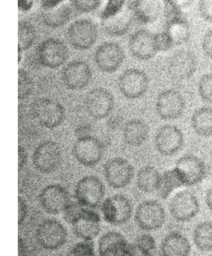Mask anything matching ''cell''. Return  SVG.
Instances as JSON below:
<instances>
[{"label":"cell","instance_id":"obj_11","mask_svg":"<svg viewBox=\"0 0 212 256\" xmlns=\"http://www.w3.org/2000/svg\"><path fill=\"white\" fill-rule=\"evenodd\" d=\"M169 209L172 216L180 221H188L200 211L199 202L196 195L188 190L178 192L170 201Z\"/></svg>","mask_w":212,"mask_h":256},{"label":"cell","instance_id":"obj_4","mask_svg":"<svg viewBox=\"0 0 212 256\" xmlns=\"http://www.w3.org/2000/svg\"><path fill=\"white\" fill-rule=\"evenodd\" d=\"M104 146L98 138L88 135L77 138L72 147V154L76 160L86 167L96 166L104 154Z\"/></svg>","mask_w":212,"mask_h":256},{"label":"cell","instance_id":"obj_21","mask_svg":"<svg viewBox=\"0 0 212 256\" xmlns=\"http://www.w3.org/2000/svg\"><path fill=\"white\" fill-rule=\"evenodd\" d=\"M136 217L139 222H148L150 228H156L162 224L165 213L158 202L148 200L139 204L136 211Z\"/></svg>","mask_w":212,"mask_h":256},{"label":"cell","instance_id":"obj_40","mask_svg":"<svg viewBox=\"0 0 212 256\" xmlns=\"http://www.w3.org/2000/svg\"><path fill=\"white\" fill-rule=\"evenodd\" d=\"M202 48L205 56L212 60V28L208 30L204 36Z\"/></svg>","mask_w":212,"mask_h":256},{"label":"cell","instance_id":"obj_45","mask_svg":"<svg viewBox=\"0 0 212 256\" xmlns=\"http://www.w3.org/2000/svg\"><path fill=\"white\" fill-rule=\"evenodd\" d=\"M205 200L208 207L212 211V186L206 192Z\"/></svg>","mask_w":212,"mask_h":256},{"label":"cell","instance_id":"obj_20","mask_svg":"<svg viewBox=\"0 0 212 256\" xmlns=\"http://www.w3.org/2000/svg\"><path fill=\"white\" fill-rule=\"evenodd\" d=\"M134 18L129 2H126L123 8L114 14L102 19L103 30L112 36H120L129 30Z\"/></svg>","mask_w":212,"mask_h":256},{"label":"cell","instance_id":"obj_37","mask_svg":"<svg viewBox=\"0 0 212 256\" xmlns=\"http://www.w3.org/2000/svg\"><path fill=\"white\" fill-rule=\"evenodd\" d=\"M72 5L78 12H89L97 8L100 4V0H72Z\"/></svg>","mask_w":212,"mask_h":256},{"label":"cell","instance_id":"obj_6","mask_svg":"<svg viewBox=\"0 0 212 256\" xmlns=\"http://www.w3.org/2000/svg\"><path fill=\"white\" fill-rule=\"evenodd\" d=\"M104 174L108 184L114 188L128 186L133 179L134 170L127 160L116 157L108 160L103 166Z\"/></svg>","mask_w":212,"mask_h":256},{"label":"cell","instance_id":"obj_43","mask_svg":"<svg viewBox=\"0 0 212 256\" xmlns=\"http://www.w3.org/2000/svg\"><path fill=\"white\" fill-rule=\"evenodd\" d=\"M18 220H22L26 214L27 206L24 200L21 196L18 198Z\"/></svg>","mask_w":212,"mask_h":256},{"label":"cell","instance_id":"obj_28","mask_svg":"<svg viewBox=\"0 0 212 256\" xmlns=\"http://www.w3.org/2000/svg\"><path fill=\"white\" fill-rule=\"evenodd\" d=\"M165 30L170 36L174 46L187 42L190 36V27L184 16L165 22Z\"/></svg>","mask_w":212,"mask_h":256},{"label":"cell","instance_id":"obj_24","mask_svg":"<svg viewBox=\"0 0 212 256\" xmlns=\"http://www.w3.org/2000/svg\"><path fill=\"white\" fill-rule=\"evenodd\" d=\"M148 130V126L144 122L138 118L132 119L126 122L123 127V138L128 144L138 146L147 139Z\"/></svg>","mask_w":212,"mask_h":256},{"label":"cell","instance_id":"obj_19","mask_svg":"<svg viewBox=\"0 0 212 256\" xmlns=\"http://www.w3.org/2000/svg\"><path fill=\"white\" fill-rule=\"evenodd\" d=\"M102 210L107 220L110 222H120L129 218L132 208L128 198L124 194H118L104 200Z\"/></svg>","mask_w":212,"mask_h":256},{"label":"cell","instance_id":"obj_46","mask_svg":"<svg viewBox=\"0 0 212 256\" xmlns=\"http://www.w3.org/2000/svg\"><path fill=\"white\" fill-rule=\"evenodd\" d=\"M110 126L113 128L118 126L121 122L120 118L118 116L112 118L109 120Z\"/></svg>","mask_w":212,"mask_h":256},{"label":"cell","instance_id":"obj_32","mask_svg":"<svg viewBox=\"0 0 212 256\" xmlns=\"http://www.w3.org/2000/svg\"><path fill=\"white\" fill-rule=\"evenodd\" d=\"M128 248L118 236H107L100 244L101 252L104 256H126Z\"/></svg>","mask_w":212,"mask_h":256},{"label":"cell","instance_id":"obj_18","mask_svg":"<svg viewBox=\"0 0 212 256\" xmlns=\"http://www.w3.org/2000/svg\"><path fill=\"white\" fill-rule=\"evenodd\" d=\"M128 46L134 56L142 60L152 58L158 52L154 34L145 29L138 30L131 35Z\"/></svg>","mask_w":212,"mask_h":256},{"label":"cell","instance_id":"obj_25","mask_svg":"<svg viewBox=\"0 0 212 256\" xmlns=\"http://www.w3.org/2000/svg\"><path fill=\"white\" fill-rule=\"evenodd\" d=\"M191 125L199 136H212V107L202 106L196 109L191 117Z\"/></svg>","mask_w":212,"mask_h":256},{"label":"cell","instance_id":"obj_30","mask_svg":"<svg viewBox=\"0 0 212 256\" xmlns=\"http://www.w3.org/2000/svg\"><path fill=\"white\" fill-rule=\"evenodd\" d=\"M161 174L154 166H147L142 168L138 172L136 183L139 190L146 193L157 191Z\"/></svg>","mask_w":212,"mask_h":256},{"label":"cell","instance_id":"obj_14","mask_svg":"<svg viewBox=\"0 0 212 256\" xmlns=\"http://www.w3.org/2000/svg\"><path fill=\"white\" fill-rule=\"evenodd\" d=\"M197 67L195 54L187 50L176 52L170 58L168 66L170 76L174 80L182 81L192 77Z\"/></svg>","mask_w":212,"mask_h":256},{"label":"cell","instance_id":"obj_16","mask_svg":"<svg viewBox=\"0 0 212 256\" xmlns=\"http://www.w3.org/2000/svg\"><path fill=\"white\" fill-rule=\"evenodd\" d=\"M92 71L88 64L82 60H74L62 69L61 78L64 86L71 90H80L89 84Z\"/></svg>","mask_w":212,"mask_h":256},{"label":"cell","instance_id":"obj_13","mask_svg":"<svg viewBox=\"0 0 212 256\" xmlns=\"http://www.w3.org/2000/svg\"><path fill=\"white\" fill-rule=\"evenodd\" d=\"M38 198L44 209L52 214L64 211L71 202L68 190L58 184L44 186L41 190Z\"/></svg>","mask_w":212,"mask_h":256},{"label":"cell","instance_id":"obj_41","mask_svg":"<svg viewBox=\"0 0 212 256\" xmlns=\"http://www.w3.org/2000/svg\"><path fill=\"white\" fill-rule=\"evenodd\" d=\"M28 160L27 150L22 146H18V170L20 172L26 166Z\"/></svg>","mask_w":212,"mask_h":256},{"label":"cell","instance_id":"obj_23","mask_svg":"<svg viewBox=\"0 0 212 256\" xmlns=\"http://www.w3.org/2000/svg\"><path fill=\"white\" fill-rule=\"evenodd\" d=\"M71 5V2L60 0L56 4L43 8L42 18L44 23L51 28L63 26L70 18Z\"/></svg>","mask_w":212,"mask_h":256},{"label":"cell","instance_id":"obj_49","mask_svg":"<svg viewBox=\"0 0 212 256\" xmlns=\"http://www.w3.org/2000/svg\"></svg>","mask_w":212,"mask_h":256},{"label":"cell","instance_id":"obj_36","mask_svg":"<svg viewBox=\"0 0 212 256\" xmlns=\"http://www.w3.org/2000/svg\"><path fill=\"white\" fill-rule=\"evenodd\" d=\"M154 38L158 52L168 50L174 46L170 36L164 30L154 34Z\"/></svg>","mask_w":212,"mask_h":256},{"label":"cell","instance_id":"obj_33","mask_svg":"<svg viewBox=\"0 0 212 256\" xmlns=\"http://www.w3.org/2000/svg\"><path fill=\"white\" fill-rule=\"evenodd\" d=\"M36 30L34 25L27 20H20L18 23V50L30 48L34 43Z\"/></svg>","mask_w":212,"mask_h":256},{"label":"cell","instance_id":"obj_35","mask_svg":"<svg viewBox=\"0 0 212 256\" xmlns=\"http://www.w3.org/2000/svg\"><path fill=\"white\" fill-rule=\"evenodd\" d=\"M198 88L201 99L207 104H212V72L200 78Z\"/></svg>","mask_w":212,"mask_h":256},{"label":"cell","instance_id":"obj_26","mask_svg":"<svg viewBox=\"0 0 212 256\" xmlns=\"http://www.w3.org/2000/svg\"><path fill=\"white\" fill-rule=\"evenodd\" d=\"M190 250L188 240L178 233L170 234L165 238L162 244L164 256H188Z\"/></svg>","mask_w":212,"mask_h":256},{"label":"cell","instance_id":"obj_22","mask_svg":"<svg viewBox=\"0 0 212 256\" xmlns=\"http://www.w3.org/2000/svg\"><path fill=\"white\" fill-rule=\"evenodd\" d=\"M128 2L134 18L142 24L156 21L162 10L161 2L158 0H138Z\"/></svg>","mask_w":212,"mask_h":256},{"label":"cell","instance_id":"obj_9","mask_svg":"<svg viewBox=\"0 0 212 256\" xmlns=\"http://www.w3.org/2000/svg\"><path fill=\"white\" fill-rule=\"evenodd\" d=\"M154 142L156 150L160 154L171 156L177 153L182 147L184 134L176 126L166 124L156 131Z\"/></svg>","mask_w":212,"mask_h":256},{"label":"cell","instance_id":"obj_48","mask_svg":"<svg viewBox=\"0 0 212 256\" xmlns=\"http://www.w3.org/2000/svg\"><path fill=\"white\" fill-rule=\"evenodd\" d=\"M210 162H211V163L212 164V156H211V158H210Z\"/></svg>","mask_w":212,"mask_h":256},{"label":"cell","instance_id":"obj_27","mask_svg":"<svg viewBox=\"0 0 212 256\" xmlns=\"http://www.w3.org/2000/svg\"><path fill=\"white\" fill-rule=\"evenodd\" d=\"M50 220L40 228V241L48 248H54L61 244L65 238V232L59 224Z\"/></svg>","mask_w":212,"mask_h":256},{"label":"cell","instance_id":"obj_17","mask_svg":"<svg viewBox=\"0 0 212 256\" xmlns=\"http://www.w3.org/2000/svg\"><path fill=\"white\" fill-rule=\"evenodd\" d=\"M175 167L182 176L185 186H192L201 182L206 174L204 162L194 154H186L180 157L176 160Z\"/></svg>","mask_w":212,"mask_h":256},{"label":"cell","instance_id":"obj_2","mask_svg":"<svg viewBox=\"0 0 212 256\" xmlns=\"http://www.w3.org/2000/svg\"><path fill=\"white\" fill-rule=\"evenodd\" d=\"M32 160L34 168L40 172H54L58 169L62 160V148L55 141H44L34 150Z\"/></svg>","mask_w":212,"mask_h":256},{"label":"cell","instance_id":"obj_12","mask_svg":"<svg viewBox=\"0 0 212 256\" xmlns=\"http://www.w3.org/2000/svg\"><path fill=\"white\" fill-rule=\"evenodd\" d=\"M124 49L114 42H104L96 50L94 59L97 66L105 72H113L122 65L124 59Z\"/></svg>","mask_w":212,"mask_h":256},{"label":"cell","instance_id":"obj_5","mask_svg":"<svg viewBox=\"0 0 212 256\" xmlns=\"http://www.w3.org/2000/svg\"><path fill=\"white\" fill-rule=\"evenodd\" d=\"M66 36L70 44L75 48L85 50L91 48L96 42L98 30L96 24L88 18H79L72 22L68 26Z\"/></svg>","mask_w":212,"mask_h":256},{"label":"cell","instance_id":"obj_38","mask_svg":"<svg viewBox=\"0 0 212 256\" xmlns=\"http://www.w3.org/2000/svg\"><path fill=\"white\" fill-rule=\"evenodd\" d=\"M126 1L108 0L100 14L101 20L107 18L121 10Z\"/></svg>","mask_w":212,"mask_h":256},{"label":"cell","instance_id":"obj_1","mask_svg":"<svg viewBox=\"0 0 212 256\" xmlns=\"http://www.w3.org/2000/svg\"><path fill=\"white\" fill-rule=\"evenodd\" d=\"M31 116L42 126L53 129L60 126L65 118V110L58 101L48 98H40L30 104Z\"/></svg>","mask_w":212,"mask_h":256},{"label":"cell","instance_id":"obj_15","mask_svg":"<svg viewBox=\"0 0 212 256\" xmlns=\"http://www.w3.org/2000/svg\"><path fill=\"white\" fill-rule=\"evenodd\" d=\"M118 86L124 96L134 99L146 92L148 86V78L143 71L137 68H129L120 76Z\"/></svg>","mask_w":212,"mask_h":256},{"label":"cell","instance_id":"obj_7","mask_svg":"<svg viewBox=\"0 0 212 256\" xmlns=\"http://www.w3.org/2000/svg\"><path fill=\"white\" fill-rule=\"evenodd\" d=\"M86 110L92 118L102 120L108 117L114 105V98L108 89L98 87L90 90L84 100Z\"/></svg>","mask_w":212,"mask_h":256},{"label":"cell","instance_id":"obj_39","mask_svg":"<svg viewBox=\"0 0 212 256\" xmlns=\"http://www.w3.org/2000/svg\"><path fill=\"white\" fill-rule=\"evenodd\" d=\"M199 14L205 21L212 22V0H202L198 4Z\"/></svg>","mask_w":212,"mask_h":256},{"label":"cell","instance_id":"obj_10","mask_svg":"<svg viewBox=\"0 0 212 256\" xmlns=\"http://www.w3.org/2000/svg\"><path fill=\"white\" fill-rule=\"evenodd\" d=\"M186 108L182 94L173 89L161 92L156 98V108L158 116L164 120H173L180 117Z\"/></svg>","mask_w":212,"mask_h":256},{"label":"cell","instance_id":"obj_42","mask_svg":"<svg viewBox=\"0 0 212 256\" xmlns=\"http://www.w3.org/2000/svg\"><path fill=\"white\" fill-rule=\"evenodd\" d=\"M70 256H94L90 248L84 244L76 246L72 252Z\"/></svg>","mask_w":212,"mask_h":256},{"label":"cell","instance_id":"obj_47","mask_svg":"<svg viewBox=\"0 0 212 256\" xmlns=\"http://www.w3.org/2000/svg\"><path fill=\"white\" fill-rule=\"evenodd\" d=\"M18 62H20V60H21V58H22V55L20 54V51H18Z\"/></svg>","mask_w":212,"mask_h":256},{"label":"cell","instance_id":"obj_8","mask_svg":"<svg viewBox=\"0 0 212 256\" xmlns=\"http://www.w3.org/2000/svg\"><path fill=\"white\" fill-rule=\"evenodd\" d=\"M68 50L66 44L60 40L48 38L38 45L36 54L40 63L48 68H54L60 67L67 60Z\"/></svg>","mask_w":212,"mask_h":256},{"label":"cell","instance_id":"obj_3","mask_svg":"<svg viewBox=\"0 0 212 256\" xmlns=\"http://www.w3.org/2000/svg\"><path fill=\"white\" fill-rule=\"evenodd\" d=\"M105 194V186L98 176L88 175L81 178L76 184L74 197L81 206L94 208L102 202Z\"/></svg>","mask_w":212,"mask_h":256},{"label":"cell","instance_id":"obj_31","mask_svg":"<svg viewBox=\"0 0 212 256\" xmlns=\"http://www.w3.org/2000/svg\"><path fill=\"white\" fill-rule=\"evenodd\" d=\"M194 240L200 250L212 251V222L206 221L199 224L194 230Z\"/></svg>","mask_w":212,"mask_h":256},{"label":"cell","instance_id":"obj_29","mask_svg":"<svg viewBox=\"0 0 212 256\" xmlns=\"http://www.w3.org/2000/svg\"><path fill=\"white\" fill-rule=\"evenodd\" d=\"M185 186L180 172L176 168L166 170L161 175L157 190L158 195L163 199L168 198L175 190Z\"/></svg>","mask_w":212,"mask_h":256},{"label":"cell","instance_id":"obj_34","mask_svg":"<svg viewBox=\"0 0 212 256\" xmlns=\"http://www.w3.org/2000/svg\"><path fill=\"white\" fill-rule=\"evenodd\" d=\"M34 82L24 69L20 68L18 70V98L19 100L29 96L34 88Z\"/></svg>","mask_w":212,"mask_h":256},{"label":"cell","instance_id":"obj_44","mask_svg":"<svg viewBox=\"0 0 212 256\" xmlns=\"http://www.w3.org/2000/svg\"><path fill=\"white\" fill-rule=\"evenodd\" d=\"M32 4L33 1L32 0H24L18 1V8L23 11L28 10L30 8Z\"/></svg>","mask_w":212,"mask_h":256}]
</instances>
